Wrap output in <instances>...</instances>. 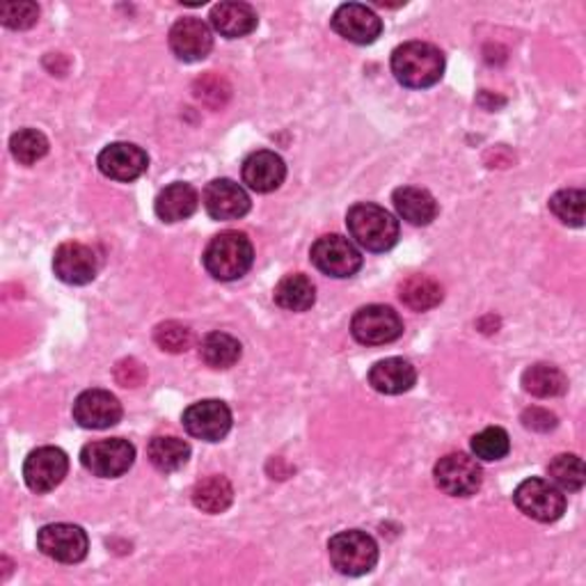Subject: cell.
I'll return each mask as SVG.
<instances>
[{"instance_id": "obj_1", "label": "cell", "mask_w": 586, "mask_h": 586, "mask_svg": "<svg viewBox=\"0 0 586 586\" xmlns=\"http://www.w3.org/2000/svg\"><path fill=\"white\" fill-rule=\"evenodd\" d=\"M392 74L403 88H433L445 74V55L426 41H406L392 53Z\"/></svg>"}, {"instance_id": "obj_2", "label": "cell", "mask_w": 586, "mask_h": 586, "mask_svg": "<svg viewBox=\"0 0 586 586\" xmlns=\"http://www.w3.org/2000/svg\"><path fill=\"white\" fill-rule=\"evenodd\" d=\"M204 269L213 279L221 282H234L241 279L254 262V248L248 234L244 232H223L219 236H213L207 250H204Z\"/></svg>"}, {"instance_id": "obj_3", "label": "cell", "mask_w": 586, "mask_h": 586, "mask_svg": "<svg viewBox=\"0 0 586 586\" xmlns=\"http://www.w3.org/2000/svg\"><path fill=\"white\" fill-rule=\"evenodd\" d=\"M353 241L366 252H387L399 241V221L378 204H356L346 215Z\"/></svg>"}, {"instance_id": "obj_4", "label": "cell", "mask_w": 586, "mask_h": 586, "mask_svg": "<svg viewBox=\"0 0 586 586\" xmlns=\"http://www.w3.org/2000/svg\"><path fill=\"white\" fill-rule=\"evenodd\" d=\"M328 554L335 571L349 577L372 573L378 563L376 540L360 529L335 534L328 543Z\"/></svg>"}, {"instance_id": "obj_5", "label": "cell", "mask_w": 586, "mask_h": 586, "mask_svg": "<svg viewBox=\"0 0 586 586\" xmlns=\"http://www.w3.org/2000/svg\"><path fill=\"white\" fill-rule=\"evenodd\" d=\"M134 461L136 447L124 438L95 440L85 445L80 451L83 467L95 476H101V479H117V476L134 467Z\"/></svg>"}, {"instance_id": "obj_6", "label": "cell", "mask_w": 586, "mask_h": 586, "mask_svg": "<svg viewBox=\"0 0 586 586\" xmlns=\"http://www.w3.org/2000/svg\"><path fill=\"white\" fill-rule=\"evenodd\" d=\"M515 507L536 523H554L566 511V495L552 482L527 479L513 493Z\"/></svg>"}, {"instance_id": "obj_7", "label": "cell", "mask_w": 586, "mask_h": 586, "mask_svg": "<svg viewBox=\"0 0 586 586\" xmlns=\"http://www.w3.org/2000/svg\"><path fill=\"white\" fill-rule=\"evenodd\" d=\"M312 264L323 273L337 279L353 277L362 269L360 250L339 234H328L316 238V244L310 250Z\"/></svg>"}, {"instance_id": "obj_8", "label": "cell", "mask_w": 586, "mask_h": 586, "mask_svg": "<svg viewBox=\"0 0 586 586\" xmlns=\"http://www.w3.org/2000/svg\"><path fill=\"white\" fill-rule=\"evenodd\" d=\"M351 335L364 346L392 344L403 335V321L392 308L366 306L356 312L351 321Z\"/></svg>"}, {"instance_id": "obj_9", "label": "cell", "mask_w": 586, "mask_h": 586, "mask_svg": "<svg viewBox=\"0 0 586 586\" xmlns=\"http://www.w3.org/2000/svg\"><path fill=\"white\" fill-rule=\"evenodd\" d=\"M436 486L451 497H470L482 488V465L467 453H447L433 467Z\"/></svg>"}, {"instance_id": "obj_10", "label": "cell", "mask_w": 586, "mask_h": 586, "mask_svg": "<svg viewBox=\"0 0 586 586\" xmlns=\"http://www.w3.org/2000/svg\"><path fill=\"white\" fill-rule=\"evenodd\" d=\"M182 422L188 436L204 442H221L232 431V410L225 401L204 399L188 406Z\"/></svg>"}, {"instance_id": "obj_11", "label": "cell", "mask_w": 586, "mask_h": 586, "mask_svg": "<svg viewBox=\"0 0 586 586\" xmlns=\"http://www.w3.org/2000/svg\"><path fill=\"white\" fill-rule=\"evenodd\" d=\"M37 548L41 554H47L60 563H78L88 557L90 540L88 534L78 525L70 523H55L41 527L37 534Z\"/></svg>"}, {"instance_id": "obj_12", "label": "cell", "mask_w": 586, "mask_h": 586, "mask_svg": "<svg viewBox=\"0 0 586 586\" xmlns=\"http://www.w3.org/2000/svg\"><path fill=\"white\" fill-rule=\"evenodd\" d=\"M67 472H70V459H67V453L58 447H39L30 451V456L24 463L26 486L37 495L55 490L64 482Z\"/></svg>"}, {"instance_id": "obj_13", "label": "cell", "mask_w": 586, "mask_h": 586, "mask_svg": "<svg viewBox=\"0 0 586 586\" xmlns=\"http://www.w3.org/2000/svg\"><path fill=\"white\" fill-rule=\"evenodd\" d=\"M333 30L351 45H374L383 33V21L378 14L360 3H346L333 14Z\"/></svg>"}, {"instance_id": "obj_14", "label": "cell", "mask_w": 586, "mask_h": 586, "mask_svg": "<svg viewBox=\"0 0 586 586\" xmlns=\"http://www.w3.org/2000/svg\"><path fill=\"white\" fill-rule=\"evenodd\" d=\"M53 271L64 285L83 287V285H90V282L97 277L99 259L95 250L85 244L67 241V244H62L53 254Z\"/></svg>"}, {"instance_id": "obj_15", "label": "cell", "mask_w": 586, "mask_h": 586, "mask_svg": "<svg viewBox=\"0 0 586 586\" xmlns=\"http://www.w3.org/2000/svg\"><path fill=\"white\" fill-rule=\"evenodd\" d=\"M97 165H99L103 177L128 184V182H136L138 177L145 175L147 167H149V159L138 145L113 142L101 151L99 159H97Z\"/></svg>"}, {"instance_id": "obj_16", "label": "cell", "mask_w": 586, "mask_h": 586, "mask_svg": "<svg viewBox=\"0 0 586 586\" xmlns=\"http://www.w3.org/2000/svg\"><path fill=\"white\" fill-rule=\"evenodd\" d=\"M124 415L122 403L117 401L115 395L105 392V389H88L83 392L76 403H74V420L83 428L92 431H103L120 424Z\"/></svg>"}, {"instance_id": "obj_17", "label": "cell", "mask_w": 586, "mask_h": 586, "mask_svg": "<svg viewBox=\"0 0 586 586\" xmlns=\"http://www.w3.org/2000/svg\"><path fill=\"white\" fill-rule=\"evenodd\" d=\"M202 202L213 221H238L250 211L246 188L232 179H213L204 188Z\"/></svg>"}, {"instance_id": "obj_18", "label": "cell", "mask_w": 586, "mask_h": 586, "mask_svg": "<svg viewBox=\"0 0 586 586\" xmlns=\"http://www.w3.org/2000/svg\"><path fill=\"white\" fill-rule=\"evenodd\" d=\"M170 49L182 62H200L213 49V35L202 18H179L170 30Z\"/></svg>"}, {"instance_id": "obj_19", "label": "cell", "mask_w": 586, "mask_h": 586, "mask_svg": "<svg viewBox=\"0 0 586 586\" xmlns=\"http://www.w3.org/2000/svg\"><path fill=\"white\" fill-rule=\"evenodd\" d=\"M287 179V165L269 149L254 151L244 163V184L254 192H273Z\"/></svg>"}, {"instance_id": "obj_20", "label": "cell", "mask_w": 586, "mask_h": 586, "mask_svg": "<svg viewBox=\"0 0 586 586\" xmlns=\"http://www.w3.org/2000/svg\"><path fill=\"white\" fill-rule=\"evenodd\" d=\"M415 383H417L415 366L403 358L381 360L372 366V372H369V385H372L376 392L389 395V397L408 392Z\"/></svg>"}, {"instance_id": "obj_21", "label": "cell", "mask_w": 586, "mask_h": 586, "mask_svg": "<svg viewBox=\"0 0 586 586\" xmlns=\"http://www.w3.org/2000/svg\"><path fill=\"white\" fill-rule=\"evenodd\" d=\"M392 202L401 219L415 227H426L438 215V202L433 195L424 188L415 186H401L395 190Z\"/></svg>"}, {"instance_id": "obj_22", "label": "cell", "mask_w": 586, "mask_h": 586, "mask_svg": "<svg viewBox=\"0 0 586 586\" xmlns=\"http://www.w3.org/2000/svg\"><path fill=\"white\" fill-rule=\"evenodd\" d=\"M200 195L190 184L177 182L165 186L154 202V211L163 223H182L198 211Z\"/></svg>"}, {"instance_id": "obj_23", "label": "cell", "mask_w": 586, "mask_h": 586, "mask_svg": "<svg viewBox=\"0 0 586 586\" xmlns=\"http://www.w3.org/2000/svg\"><path fill=\"white\" fill-rule=\"evenodd\" d=\"M259 24L257 12L248 3H219L211 10V26L227 39L250 35Z\"/></svg>"}, {"instance_id": "obj_24", "label": "cell", "mask_w": 586, "mask_h": 586, "mask_svg": "<svg viewBox=\"0 0 586 586\" xmlns=\"http://www.w3.org/2000/svg\"><path fill=\"white\" fill-rule=\"evenodd\" d=\"M273 300L287 312H308L316 302V289L308 275L291 273L277 282Z\"/></svg>"}, {"instance_id": "obj_25", "label": "cell", "mask_w": 586, "mask_h": 586, "mask_svg": "<svg viewBox=\"0 0 586 586\" xmlns=\"http://www.w3.org/2000/svg\"><path fill=\"white\" fill-rule=\"evenodd\" d=\"M399 298L412 312H428L440 306L445 291L440 287V282H436L428 275H410L401 282Z\"/></svg>"}, {"instance_id": "obj_26", "label": "cell", "mask_w": 586, "mask_h": 586, "mask_svg": "<svg viewBox=\"0 0 586 586\" xmlns=\"http://www.w3.org/2000/svg\"><path fill=\"white\" fill-rule=\"evenodd\" d=\"M523 387L525 392L538 399H552L561 397L569 389V378L554 364L538 362L532 364L527 372L523 374Z\"/></svg>"}, {"instance_id": "obj_27", "label": "cell", "mask_w": 586, "mask_h": 586, "mask_svg": "<svg viewBox=\"0 0 586 586\" xmlns=\"http://www.w3.org/2000/svg\"><path fill=\"white\" fill-rule=\"evenodd\" d=\"M234 502V488L229 484V479L221 474L207 476V479L198 482L192 488V504L198 507L204 513H223L232 507Z\"/></svg>"}, {"instance_id": "obj_28", "label": "cell", "mask_w": 586, "mask_h": 586, "mask_svg": "<svg viewBox=\"0 0 586 586\" xmlns=\"http://www.w3.org/2000/svg\"><path fill=\"white\" fill-rule=\"evenodd\" d=\"M147 459L159 472H179L190 459V445L175 436H159L149 442Z\"/></svg>"}, {"instance_id": "obj_29", "label": "cell", "mask_w": 586, "mask_h": 586, "mask_svg": "<svg viewBox=\"0 0 586 586\" xmlns=\"http://www.w3.org/2000/svg\"><path fill=\"white\" fill-rule=\"evenodd\" d=\"M241 341L229 333H211L200 344V356L211 369H229L241 360Z\"/></svg>"}, {"instance_id": "obj_30", "label": "cell", "mask_w": 586, "mask_h": 586, "mask_svg": "<svg viewBox=\"0 0 586 586\" xmlns=\"http://www.w3.org/2000/svg\"><path fill=\"white\" fill-rule=\"evenodd\" d=\"M548 474L557 488L569 490V493H579L584 488V463L579 456L575 453H559L550 461Z\"/></svg>"}, {"instance_id": "obj_31", "label": "cell", "mask_w": 586, "mask_h": 586, "mask_svg": "<svg viewBox=\"0 0 586 586\" xmlns=\"http://www.w3.org/2000/svg\"><path fill=\"white\" fill-rule=\"evenodd\" d=\"M10 149L21 165H35L49 154V140L37 128H21L12 136Z\"/></svg>"}, {"instance_id": "obj_32", "label": "cell", "mask_w": 586, "mask_h": 586, "mask_svg": "<svg viewBox=\"0 0 586 586\" xmlns=\"http://www.w3.org/2000/svg\"><path fill=\"white\" fill-rule=\"evenodd\" d=\"M470 447H472V453L476 456V459L493 463V461L504 459L511 449V440H509V433L504 428L488 426L482 433H476Z\"/></svg>"}, {"instance_id": "obj_33", "label": "cell", "mask_w": 586, "mask_h": 586, "mask_svg": "<svg viewBox=\"0 0 586 586\" xmlns=\"http://www.w3.org/2000/svg\"><path fill=\"white\" fill-rule=\"evenodd\" d=\"M584 202H586L584 190L566 188V190H559L552 195L550 211L563 225L582 227L584 225Z\"/></svg>"}, {"instance_id": "obj_34", "label": "cell", "mask_w": 586, "mask_h": 586, "mask_svg": "<svg viewBox=\"0 0 586 586\" xmlns=\"http://www.w3.org/2000/svg\"><path fill=\"white\" fill-rule=\"evenodd\" d=\"M195 99L202 101L204 105H209L211 111H221V108L229 101L232 97V85L227 83L225 76L209 72L204 76H200L192 85Z\"/></svg>"}, {"instance_id": "obj_35", "label": "cell", "mask_w": 586, "mask_h": 586, "mask_svg": "<svg viewBox=\"0 0 586 586\" xmlns=\"http://www.w3.org/2000/svg\"><path fill=\"white\" fill-rule=\"evenodd\" d=\"M154 341L165 353H186L192 346V331L179 321H165L154 331Z\"/></svg>"}, {"instance_id": "obj_36", "label": "cell", "mask_w": 586, "mask_h": 586, "mask_svg": "<svg viewBox=\"0 0 586 586\" xmlns=\"http://www.w3.org/2000/svg\"><path fill=\"white\" fill-rule=\"evenodd\" d=\"M39 18V8L30 0H18V3H5L0 8V21H3L5 28L12 30H28L37 24Z\"/></svg>"}, {"instance_id": "obj_37", "label": "cell", "mask_w": 586, "mask_h": 586, "mask_svg": "<svg viewBox=\"0 0 586 586\" xmlns=\"http://www.w3.org/2000/svg\"><path fill=\"white\" fill-rule=\"evenodd\" d=\"M115 381L122 387H140L147 381V369L138 360L126 358L115 366Z\"/></svg>"}, {"instance_id": "obj_38", "label": "cell", "mask_w": 586, "mask_h": 586, "mask_svg": "<svg viewBox=\"0 0 586 586\" xmlns=\"http://www.w3.org/2000/svg\"><path fill=\"white\" fill-rule=\"evenodd\" d=\"M523 426L536 433H548L557 426V417H554V412L546 408H527L523 412Z\"/></svg>"}]
</instances>
